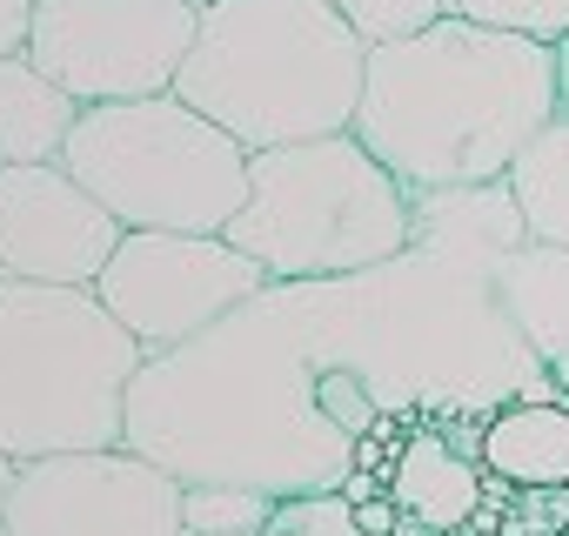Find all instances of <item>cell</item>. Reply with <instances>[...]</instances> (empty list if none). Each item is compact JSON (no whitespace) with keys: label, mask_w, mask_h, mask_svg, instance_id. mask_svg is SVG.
Wrapping results in <instances>:
<instances>
[{"label":"cell","mask_w":569,"mask_h":536,"mask_svg":"<svg viewBox=\"0 0 569 536\" xmlns=\"http://www.w3.org/2000/svg\"><path fill=\"white\" fill-rule=\"evenodd\" d=\"M496 289L422 248L316 282H268L208 336L141 363L121 443L181 483L309 496L369 476L422 423H489L549 396Z\"/></svg>","instance_id":"6da1fadb"},{"label":"cell","mask_w":569,"mask_h":536,"mask_svg":"<svg viewBox=\"0 0 569 536\" xmlns=\"http://www.w3.org/2000/svg\"><path fill=\"white\" fill-rule=\"evenodd\" d=\"M556 121V48L462 14L409 41L369 48L356 141L402 188L502 181L516 155Z\"/></svg>","instance_id":"7a4b0ae2"},{"label":"cell","mask_w":569,"mask_h":536,"mask_svg":"<svg viewBox=\"0 0 569 536\" xmlns=\"http://www.w3.org/2000/svg\"><path fill=\"white\" fill-rule=\"evenodd\" d=\"M369 41L329 0H208L174 95L248 155L349 135Z\"/></svg>","instance_id":"3957f363"},{"label":"cell","mask_w":569,"mask_h":536,"mask_svg":"<svg viewBox=\"0 0 569 536\" xmlns=\"http://www.w3.org/2000/svg\"><path fill=\"white\" fill-rule=\"evenodd\" d=\"M141 363L148 349L94 289L0 276V456L34 463L121 443Z\"/></svg>","instance_id":"277c9868"},{"label":"cell","mask_w":569,"mask_h":536,"mask_svg":"<svg viewBox=\"0 0 569 536\" xmlns=\"http://www.w3.org/2000/svg\"><path fill=\"white\" fill-rule=\"evenodd\" d=\"M409 235H416L409 188L356 135H322V141L254 155L248 201L228 221V241L268 268V282L382 268L409 255Z\"/></svg>","instance_id":"5b68a950"},{"label":"cell","mask_w":569,"mask_h":536,"mask_svg":"<svg viewBox=\"0 0 569 536\" xmlns=\"http://www.w3.org/2000/svg\"><path fill=\"white\" fill-rule=\"evenodd\" d=\"M248 148L194 115L181 95L81 108L61 168L128 228L161 235H228L248 201Z\"/></svg>","instance_id":"8992f818"},{"label":"cell","mask_w":569,"mask_h":536,"mask_svg":"<svg viewBox=\"0 0 569 536\" xmlns=\"http://www.w3.org/2000/svg\"><path fill=\"white\" fill-rule=\"evenodd\" d=\"M194 0H41L28 61L81 108L174 95L194 48Z\"/></svg>","instance_id":"52a82bcc"},{"label":"cell","mask_w":569,"mask_h":536,"mask_svg":"<svg viewBox=\"0 0 569 536\" xmlns=\"http://www.w3.org/2000/svg\"><path fill=\"white\" fill-rule=\"evenodd\" d=\"M261 289H268V268L241 255L228 235H161V228L121 235V248L108 255L94 282V296L148 356L208 336L221 316H234Z\"/></svg>","instance_id":"ba28073f"},{"label":"cell","mask_w":569,"mask_h":536,"mask_svg":"<svg viewBox=\"0 0 569 536\" xmlns=\"http://www.w3.org/2000/svg\"><path fill=\"white\" fill-rule=\"evenodd\" d=\"M181 476L128 443L21 463L0 536H181Z\"/></svg>","instance_id":"9c48e42d"},{"label":"cell","mask_w":569,"mask_h":536,"mask_svg":"<svg viewBox=\"0 0 569 536\" xmlns=\"http://www.w3.org/2000/svg\"><path fill=\"white\" fill-rule=\"evenodd\" d=\"M121 221L61 168V161H14L0 168V276L94 289L108 255L121 248Z\"/></svg>","instance_id":"30bf717a"},{"label":"cell","mask_w":569,"mask_h":536,"mask_svg":"<svg viewBox=\"0 0 569 536\" xmlns=\"http://www.w3.org/2000/svg\"><path fill=\"white\" fill-rule=\"evenodd\" d=\"M349 483H376L382 503L409 523V529H429V536H456L482 516V489H489V469H482V423H422L409 429L402 443L382 449V463L369 476H349ZM342 483V489H349Z\"/></svg>","instance_id":"8fae6325"},{"label":"cell","mask_w":569,"mask_h":536,"mask_svg":"<svg viewBox=\"0 0 569 536\" xmlns=\"http://www.w3.org/2000/svg\"><path fill=\"white\" fill-rule=\"evenodd\" d=\"M409 215H416L409 248H422V255H436V261H449V268H469V276H482V282H496V268L529 241L509 181L409 188Z\"/></svg>","instance_id":"7c38bea8"},{"label":"cell","mask_w":569,"mask_h":536,"mask_svg":"<svg viewBox=\"0 0 569 536\" xmlns=\"http://www.w3.org/2000/svg\"><path fill=\"white\" fill-rule=\"evenodd\" d=\"M482 469L502 489H569V396H516L482 423Z\"/></svg>","instance_id":"4fadbf2b"},{"label":"cell","mask_w":569,"mask_h":536,"mask_svg":"<svg viewBox=\"0 0 569 536\" xmlns=\"http://www.w3.org/2000/svg\"><path fill=\"white\" fill-rule=\"evenodd\" d=\"M496 302L516 322V336L542 356V369H569V248L549 241H522L502 268H496Z\"/></svg>","instance_id":"5bb4252c"},{"label":"cell","mask_w":569,"mask_h":536,"mask_svg":"<svg viewBox=\"0 0 569 536\" xmlns=\"http://www.w3.org/2000/svg\"><path fill=\"white\" fill-rule=\"evenodd\" d=\"M74 121H81V101L61 95L28 54L0 61V168H14V161H61Z\"/></svg>","instance_id":"9a60e30c"},{"label":"cell","mask_w":569,"mask_h":536,"mask_svg":"<svg viewBox=\"0 0 569 536\" xmlns=\"http://www.w3.org/2000/svg\"><path fill=\"white\" fill-rule=\"evenodd\" d=\"M516 208H522V228L529 241H549V248H569V115H556L522 155L516 168L502 175Z\"/></svg>","instance_id":"2e32d148"},{"label":"cell","mask_w":569,"mask_h":536,"mask_svg":"<svg viewBox=\"0 0 569 536\" xmlns=\"http://www.w3.org/2000/svg\"><path fill=\"white\" fill-rule=\"evenodd\" d=\"M268 509H274V496L248 489V483H188L181 489V523L214 529V536H261Z\"/></svg>","instance_id":"e0dca14e"},{"label":"cell","mask_w":569,"mask_h":536,"mask_svg":"<svg viewBox=\"0 0 569 536\" xmlns=\"http://www.w3.org/2000/svg\"><path fill=\"white\" fill-rule=\"evenodd\" d=\"M261 536H382V529L362 523L349 489H309V496H274Z\"/></svg>","instance_id":"ac0fdd59"},{"label":"cell","mask_w":569,"mask_h":536,"mask_svg":"<svg viewBox=\"0 0 569 536\" xmlns=\"http://www.w3.org/2000/svg\"><path fill=\"white\" fill-rule=\"evenodd\" d=\"M329 8H336L369 48H389V41H409V34H422L429 21H442L449 0H329Z\"/></svg>","instance_id":"d6986e66"},{"label":"cell","mask_w":569,"mask_h":536,"mask_svg":"<svg viewBox=\"0 0 569 536\" xmlns=\"http://www.w3.org/2000/svg\"><path fill=\"white\" fill-rule=\"evenodd\" d=\"M449 14L502 28V34H529V41H562L569 34V0H449Z\"/></svg>","instance_id":"ffe728a7"},{"label":"cell","mask_w":569,"mask_h":536,"mask_svg":"<svg viewBox=\"0 0 569 536\" xmlns=\"http://www.w3.org/2000/svg\"><path fill=\"white\" fill-rule=\"evenodd\" d=\"M34 8H41V0H0V61L28 54V34H34Z\"/></svg>","instance_id":"44dd1931"},{"label":"cell","mask_w":569,"mask_h":536,"mask_svg":"<svg viewBox=\"0 0 569 536\" xmlns=\"http://www.w3.org/2000/svg\"><path fill=\"white\" fill-rule=\"evenodd\" d=\"M556 115H569V34L556 41Z\"/></svg>","instance_id":"7402d4cb"},{"label":"cell","mask_w":569,"mask_h":536,"mask_svg":"<svg viewBox=\"0 0 569 536\" xmlns=\"http://www.w3.org/2000/svg\"><path fill=\"white\" fill-rule=\"evenodd\" d=\"M14 476H21V463H14V456H0V516H8V489H14Z\"/></svg>","instance_id":"603a6c76"},{"label":"cell","mask_w":569,"mask_h":536,"mask_svg":"<svg viewBox=\"0 0 569 536\" xmlns=\"http://www.w3.org/2000/svg\"><path fill=\"white\" fill-rule=\"evenodd\" d=\"M181 536H214V529H181Z\"/></svg>","instance_id":"cb8c5ba5"},{"label":"cell","mask_w":569,"mask_h":536,"mask_svg":"<svg viewBox=\"0 0 569 536\" xmlns=\"http://www.w3.org/2000/svg\"><path fill=\"white\" fill-rule=\"evenodd\" d=\"M194 8H208V0H194Z\"/></svg>","instance_id":"d4e9b609"}]
</instances>
